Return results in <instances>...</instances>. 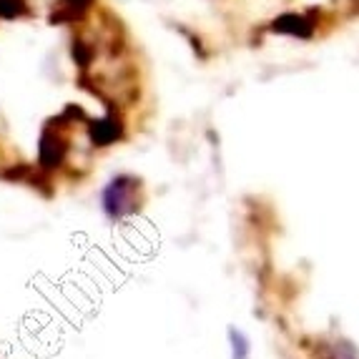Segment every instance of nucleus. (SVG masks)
<instances>
[{
    "mask_svg": "<svg viewBox=\"0 0 359 359\" xmlns=\"http://www.w3.org/2000/svg\"><path fill=\"white\" fill-rule=\"evenodd\" d=\"M136 181L121 176V179L111 181V186L103 194V204H106V211L111 216H123L126 211L133 209L136 204Z\"/></svg>",
    "mask_w": 359,
    "mask_h": 359,
    "instance_id": "f257e3e1",
    "label": "nucleus"
}]
</instances>
